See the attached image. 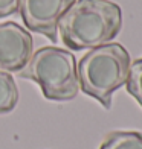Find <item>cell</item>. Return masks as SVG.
Wrapping results in <instances>:
<instances>
[{
  "label": "cell",
  "mask_w": 142,
  "mask_h": 149,
  "mask_svg": "<svg viewBox=\"0 0 142 149\" xmlns=\"http://www.w3.org/2000/svg\"><path fill=\"white\" fill-rule=\"evenodd\" d=\"M122 28V11L110 0H75L58 22L61 41L70 50L110 43Z\"/></svg>",
  "instance_id": "cell-1"
},
{
  "label": "cell",
  "mask_w": 142,
  "mask_h": 149,
  "mask_svg": "<svg viewBox=\"0 0 142 149\" xmlns=\"http://www.w3.org/2000/svg\"><path fill=\"white\" fill-rule=\"evenodd\" d=\"M130 64V55L119 43L93 47L79 59L77 67L81 91L110 110L113 93L127 82Z\"/></svg>",
  "instance_id": "cell-2"
},
{
  "label": "cell",
  "mask_w": 142,
  "mask_h": 149,
  "mask_svg": "<svg viewBox=\"0 0 142 149\" xmlns=\"http://www.w3.org/2000/svg\"><path fill=\"white\" fill-rule=\"evenodd\" d=\"M18 76L35 82L43 96L55 102L72 100L79 91L75 56L69 50L55 46H46L32 53Z\"/></svg>",
  "instance_id": "cell-3"
},
{
  "label": "cell",
  "mask_w": 142,
  "mask_h": 149,
  "mask_svg": "<svg viewBox=\"0 0 142 149\" xmlns=\"http://www.w3.org/2000/svg\"><path fill=\"white\" fill-rule=\"evenodd\" d=\"M75 0H20L18 11L25 26L51 41L58 40V22Z\"/></svg>",
  "instance_id": "cell-4"
},
{
  "label": "cell",
  "mask_w": 142,
  "mask_h": 149,
  "mask_svg": "<svg viewBox=\"0 0 142 149\" xmlns=\"http://www.w3.org/2000/svg\"><path fill=\"white\" fill-rule=\"evenodd\" d=\"M34 41L28 29L15 22L0 23V70L18 73L29 63Z\"/></svg>",
  "instance_id": "cell-5"
},
{
  "label": "cell",
  "mask_w": 142,
  "mask_h": 149,
  "mask_svg": "<svg viewBox=\"0 0 142 149\" xmlns=\"http://www.w3.org/2000/svg\"><path fill=\"white\" fill-rule=\"evenodd\" d=\"M99 149H142V132L113 131L105 135Z\"/></svg>",
  "instance_id": "cell-6"
},
{
  "label": "cell",
  "mask_w": 142,
  "mask_h": 149,
  "mask_svg": "<svg viewBox=\"0 0 142 149\" xmlns=\"http://www.w3.org/2000/svg\"><path fill=\"white\" fill-rule=\"evenodd\" d=\"M18 104V88L8 72L0 70V114L11 113Z\"/></svg>",
  "instance_id": "cell-7"
},
{
  "label": "cell",
  "mask_w": 142,
  "mask_h": 149,
  "mask_svg": "<svg viewBox=\"0 0 142 149\" xmlns=\"http://www.w3.org/2000/svg\"><path fill=\"white\" fill-rule=\"evenodd\" d=\"M125 85L128 94H131L142 107V58L133 61L130 64V72H128Z\"/></svg>",
  "instance_id": "cell-8"
},
{
  "label": "cell",
  "mask_w": 142,
  "mask_h": 149,
  "mask_svg": "<svg viewBox=\"0 0 142 149\" xmlns=\"http://www.w3.org/2000/svg\"><path fill=\"white\" fill-rule=\"evenodd\" d=\"M20 0H0V18L9 17L18 11Z\"/></svg>",
  "instance_id": "cell-9"
}]
</instances>
